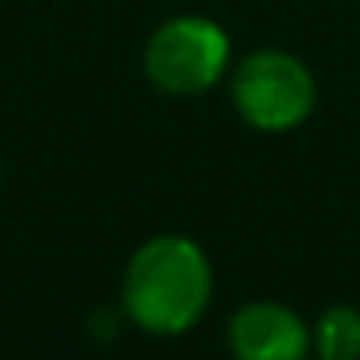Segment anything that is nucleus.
<instances>
[{"mask_svg":"<svg viewBox=\"0 0 360 360\" xmlns=\"http://www.w3.org/2000/svg\"><path fill=\"white\" fill-rule=\"evenodd\" d=\"M213 267L198 240L163 233L143 240L120 275V310L151 337H179L205 318Z\"/></svg>","mask_w":360,"mask_h":360,"instance_id":"obj_1","label":"nucleus"},{"mask_svg":"<svg viewBox=\"0 0 360 360\" xmlns=\"http://www.w3.org/2000/svg\"><path fill=\"white\" fill-rule=\"evenodd\" d=\"M229 97L236 117L267 136L295 132L318 105V82L298 55L279 47L248 51L229 70Z\"/></svg>","mask_w":360,"mask_h":360,"instance_id":"obj_2","label":"nucleus"},{"mask_svg":"<svg viewBox=\"0 0 360 360\" xmlns=\"http://www.w3.org/2000/svg\"><path fill=\"white\" fill-rule=\"evenodd\" d=\"M233 70L229 32L210 16H171L143 43V78L167 97H198Z\"/></svg>","mask_w":360,"mask_h":360,"instance_id":"obj_3","label":"nucleus"},{"mask_svg":"<svg viewBox=\"0 0 360 360\" xmlns=\"http://www.w3.org/2000/svg\"><path fill=\"white\" fill-rule=\"evenodd\" d=\"M225 345L233 360H314L310 326L271 298L244 302L225 326Z\"/></svg>","mask_w":360,"mask_h":360,"instance_id":"obj_4","label":"nucleus"},{"mask_svg":"<svg viewBox=\"0 0 360 360\" xmlns=\"http://www.w3.org/2000/svg\"><path fill=\"white\" fill-rule=\"evenodd\" d=\"M314 360H360V310L356 306H326L310 326Z\"/></svg>","mask_w":360,"mask_h":360,"instance_id":"obj_5","label":"nucleus"}]
</instances>
